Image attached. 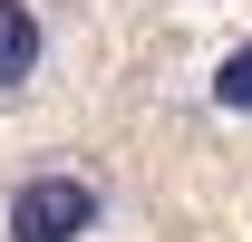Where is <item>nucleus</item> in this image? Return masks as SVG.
Wrapping results in <instances>:
<instances>
[{
  "mask_svg": "<svg viewBox=\"0 0 252 242\" xmlns=\"http://www.w3.org/2000/svg\"><path fill=\"white\" fill-rule=\"evenodd\" d=\"M117 223V184L88 155H30L0 175V242H97Z\"/></svg>",
  "mask_w": 252,
  "mask_h": 242,
  "instance_id": "1",
  "label": "nucleus"
},
{
  "mask_svg": "<svg viewBox=\"0 0 252 242\" xmlns=\"http://www.w3.org/2000/svg\"><path fill=\"white\" fill-rule=\"evenodd\" d=\"M68 68V30L49 0H0V117L10 107H39Z\"/></svg>",
  "mask_w": 252,
  "mask_h": 242,
  "instance_id": "2",
  "label": "nucleus"
},
{
  "mask_svg": "<svg viewBox=\"0 0 252 242\" xmlns=\"http://www.w3.org/2000/svg\"><path fill=\"white\" fill-rule=\"evenodd\" d=\"M204 97H214L223 117H252V39H243V49H223V68H214V88H204Z\"/></svg>",
  "mask_w": 252,
  "mask_h": 242,
  "instance_id": "3",
  "label": "nucleus"
}]
</instances>
